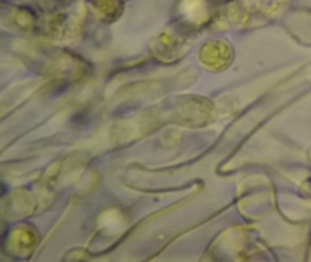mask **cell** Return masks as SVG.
Returning <instances> with one entry per match:
<instances>
[{"instance_id": "cell-1", "label": "cell", "mask_w": 311, "mask_h": 262, "mask_svg": "<svg viewBox=\"0 0 311 262\" xmlns=\"http://www.w3.org/2000/svg\"><path fill=\"white\" fill-rule=\"evenodd\" d=\"M310 240H311V232H310Z\"/></svg>"}]
</instances>
